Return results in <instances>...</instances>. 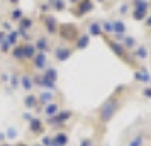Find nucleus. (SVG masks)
<instances>
[{"label": "nucleus", "mask_w": 151, "mask_h": 146, "mask_svg": "<svg viewBox=\"0 0 151 146\" xmlns=\"http://www.w3.org/2000/svg\"><path fill=\"white\" fill-rule=\"evenodd\" d=\"M119 105H121V102H119V97H117V95H112L110 99L105 100V104H104L102 107H100V111H99V119H100L102 124H109L110 119L116 116Z\"/></svg>", "instance_id": "1"}, {"label": "nucleus", "mask_w": 151, "mask_h": 146, "mask_svg": "<svg viewBox=\"0 0 151 146\" xmlns=\"http://www.w3.org/2000/svg\"><path fill=\"white\" fill-rule=\"evenodd\" d=\"M105 42H107V46L110 48V51H112V53L117 56V58H121V60H122V61H126L127 65H132V63H134V60H136V58H131V55L127 53V49L124 48V46H122L119 41L105 39Z\"/></svg>", "instance_id": "2"}, {"label": "nucleus", "mask_w": 151, "mask_h": 146, "mask_svg": "<svg viewBox=\"0 0 151 146\" xmlns=\"http://www.w3.org/2000/svg\"><path fill=\"white\" fill-rule=\"evenodd\" d=\"M71 116H73L71 111H68V109H60V112H58L56 116L48 119V124L51 126V127H61V126L66 124V121H68Z\"/></svg>", "instance_id": "3"}, {"label": "nucleus", "mask_w": 151, "mask_h": 146, "mask_svg": "<svg viewBox=\"0 0 151 146\" xmlns=\"http://www.w3.org/2000/svg\"><path fill=\"white\" fill-rule=\"evenodd\" d=\"M58 32L61 36V39H65V41H75L78 37V31H76L75 24H61Z\"/></svg>", "instance_id": "4"}, {"label": "nucleus", "mask_w": 151, "mask_h": 146, "mask_svg": "<svg viewBox=\"0 0 151 146\" xmlns=\"http://www.w3.org/2000/svg\"><path fill=\"white\" fill-rule=\"evenodd\" d=\"M41 21H42V24H44V27H46V31H48L49 34H56V31H58V22H56V17L44 14V15H41Z\"/></svg>", "instance_id": "5"}, {"label": "nucleus", "mask_w": 151, "mask_h": 146, "mask_svg": "<svg viewBox=\"0 0 151 146\" xmlns=\"http://www.w3.org/2000/svg\"><path fill=\"white\" fill-rule=\"evenodd\" d=\"M92 10H93V2H92V0H80L75 14H76V17H82V15L92 12Z\"/></svg>", "instance_id": "6"}, {"label": "nucleus", "mask_w": 151, "mask_h": 146, "mask_svg": "<svg viewBox=\"0 0 151 146\" xmlns=\"http://www.w3.org/2000/svg\"><path fill=\"white\" fill-rule=\"evenodd\" d=\"M29 132L34 134V136H41L42 132H44V124H42L41 119L32 117L29 121Z\"/></svg>", "instance_id": "7"}, {"label": "nucleus", "mask_w": 151, "mask_h": 146, "mask_svg": "<svg viewBox=\"0 0 151 146\" xmlns=\"http://www.w3.org/2000/svg\"><path fill=\"white\" fill-rule=\"evenodd\" d=\"M71 55H73V49L68 46H56L55 48V58L58 61H66Z\"/></svg>", "instance_id": "8"}, {"label": "nucleus", "mask_w": 151, "mask_h": 146, "mask_svg": "<svg viewBox=\"0 0 151 146\" xmlns=\"http://www.w3.org/2000/svg\"><path fill=\"white\" fill-rule=\"evenodd\" d=\"M70 143V138L66 132H56L51 136V146H66Z\"/></svg>", "instance_id": "9"}, {"label": "nucleus", "mask_w": 151, "mask_h": 146, "mask_svg": "<svg viewBox=\"0 0 151 146\" xmlns=\"http://www.w3.org/2000/svg\"><path fill=\"white\" fill-rule=\"evenodd\" d=\"M134 78H136L139 83H150L151 82V75L146 68H137V71L134 73Z\"/></svg>", "instance_id": "10"}, {"label": "nucleus", "mask_w": 151, "mask_h": 146, "mask_svg": "<svg viewBox=\"0 0 151 146\" xmlns=\"http://www.w3.org/2000/svg\"><path fill=\"white\" fill-rule=\"evenodd\" d=\"M34 82L39 85L41 88H46V90H49V92H55V90H56V83L49 82L48 78H44L42 75H41V77H36V78H34Z\"/></svg>", "instance_id": "11"}, {"label": "nucleus", "mask_w": 151, "mask_h": 146, "mask_svg": "<svg viewBox=\"0 0 151 146\" xmlns=\"http://www.w3.org/2000/svg\"><path fill=\"white\" fill-rule=\"evenodd\" d=\"M34 66L36 70H46V65H48V58H46V53H36L34 56Z\"/></svg>", "instance_id": "12"}, {"label": "nucleus", "mask_w": 151, "mask_h": 146, "mask_svg": "<svg viewBox=\"0 0 151 146\" xmlns=\"http://www.w3.org/2000/svg\"><path fill=\"white\" fill-rule=\"evenodd\" d=\"M42 112H44V116L49 119V117H53V116H56V114L60 112V105L56 104V102H51V104L42 107Z\"/></svg>", "instance_id": "13"}, {"label": "nucleus", "mask_w": 151, "mask_h": 146, "mask_svg": "<svg viewBox=\"0 0 151 146\" xmlns=\"http://www.w3.org/2000/svg\"><path fill=\"white\" fill-rule=\"evenodd\" d=\"M37 102L44 107V105H48V104H51L53 102V92H49V90H44V92H41L39 95H37Z\"/></svg>", "instance_id": "14"}, {"label": "nucleus", "mask_w": 151, "mask_h": 146, "mask_svg": "<svg viewBox=\"0 0 151 146\" xmlns=\"http://www.w3.org/2000/svg\"><path fill=\"white\" fill-rule=\"evenodd\" d=\"M148 56H150V53H148V48H146V46L137 44L136 48H134V58H136V60H146Z\"/></svg>", "instance_id": "15"}, {"label": "nucleus", "mask_w": 151, "mask_h": 146, "mask_svg": "<svg viewBox=\"0 0 151 146\" xmlns=\"http://www.w3.org/2000/svg\"><path fill=\"white\" fill-rule=\"evenodd\" d=\"M22 46H24V58H26V60H34L36 53H37V49H36L34 44L26 42V44H22Z\"/></svg>", "instance_id": "16"}, {"label": "nucleus", "mask_w": 151, "mask_h": 146, "mask_svg": "<svg viewBox=\"0 0 151 146\" xmlns=\"http://www.w3.org/2000/svg\"><path fill=\"white\" fill-rule=\"evenodd\" d=\"M24 105L27 107L29 111H31V109H36V107L39 105V102H37V95H32V93L26 95V97H24Z\"/></svg>", "instance_id": "17"}, {"label": "nucleus", "mask_w": 151, "mask_h": 146, "mask_svg": "<svg viewBox=\"0 0 151 146\" xmlns=\"http://www.w3.org/2000/svg\"><path fill=\"white\" fill-rule=\"evenodd\" d=\"M36 49L39 51V53H46L49 49V41L46 39V37H37V41H36Z\"/></svg>", "instance_id": "18"}, {"label": "nucleus", "mask_w": 151, "mask_h": 146, "mask_svg": "<svg viewBox=\"0 0 151 146\" xmlns=\"http://www.w3.org/2000/svg\"><path fill=\"white\" fill-rule=\"evenodd\" d=\"M21 85H22V88H24L26 92H31V88L34 87V78L29 77V75H22V78H21Z\"/></svg>", "instance_id": "19"}, {"label": "nucleus", "mask_w": 151, "mask_h": 146, "mask_svg": "<svg viewBox=\"0 0 151 146\" xmlns=\"http://www.w3.org/2000/svg\"><path fill=\"white\" fill-rule=\"evenodd\" d=\"M90 42V36L88 34H83V36H78L76 37V49H85L88 46Z\"/></svg>", "instance_id": "20"}, {"label": "nucleus", "mask_w": 151, "mask_h": 146, "mask_svg": "<svg viewBox=\"0 0 151 146\" xmlns=\"http://www.w3.org/2000/svg\"><path fill=\"white\" fill-rule=\"evenodd\" d=\"M42 77H44V78H48L49 82L56 83V80H58V71H56L55 68H46L44 71H42Z\"/></svg>", "instance_id": "21"}, {"label": "nucleus", "mask_w": 151, "mask_h": 146, "mask_svg": "<svg viewBox=\"0 0 151 146\" xmlns=\"http://www.w3.org/2000/svg\"><path fill=\"white\" fill-rule=\"evenodd\" d=\"M88 34L90 36H102L104 31H102V24H99V22H92L88 27Z\"/></svg>", "instance_id": "22"}, {"label": "nucleus", "mask_w": 151, "mask_h": 146, "mask_svg": "<svg viewBox=\"0 0 151 146\" xmlns=\"http://www.w3.org/2000/svg\"><path fill=\"white\" fill-rule=\"evenodd\" d=\"M32 26V19L29 17H22L19 21V32H27V29Z\"/></svg>", "instance_id": "23"}, {"label": "nucleus", "mask_w": 151, "mask_h": 146, "mask_svg": "<svg viewBox=\"0 0 151 146\" xmlns=\"http://www.w3.org/2000/svg\"><path fill=\"white\" fill-rule=\"evenodd\" d=\"M121 44H122L126 49H132V48H136V46H137V41L134 39V37H131V36H124Z\"/></svg>", "instance_id": "24"}, {"label": "nucleus", "mask_w": 151, "mask_h": 146, "mask_svg": "<svg viewBox=\"0 0 151 146\" xmlns=\"http://www.w3.org/2000/svg\"><path fill=\"white\" fill-rule=\"evenodd\" d=\"M143 143H144V134L139 132V134H136V136H132L126 146H143Z\"/></svg>", "instance_id": "25"}, {"label": "nucleus", "mask_w": 151, "mask_h": 146, "mask_svg": "<svg viewBox=\"0 0 151 146\" xmlns=\"http://www.w3.org/2000/svg\"><path fill=\"white\" fill-rule=\"evenodd\" d=\"M12 56H14L15 60H24V46H22V44L14 46V49H12Z\"/></svg>", "instance_id": "26"}, {"label": "nucleus", "mask_w": 151, "mask_h": 146, "mask_svg": "<svg viewBox=\"0 0 151 146\" xmlns=\"http://www.w3.org/2000/svg\"><path fill=\"white\" fill-rule=\"evenodd\" d=\"M7 42L10 44V46H17V41H19V32H15V31H10L7 34Z\"/></svg>", "instance_id": "27"}, {"label": "nucleus", "mask_w": 151, "mask_h": 146, "mask_svg": "<svg viewBox=\"0 0 151 146\" xmlns=\"http://www.w3.org/2000/svg\"><path fill=\"white\" fill-rule=\"evenodd\" d=\"M126 31H127V27H126V24H124L122 21L114 22V32H116V34H126Z\"/></svg>", "instance_id": "28"}, {"label": "nucleus", "mask_w": 151, "mask_h": 146, "mask_svg": "<svg viewBox=\"0 0 151 146\" xmlns=\"http://www.w3.org/2000/svg\"><path fill=\"white\" fill-rule=\"evenodd\" d=\"M148 7H150V4L146 0H134V9L136 10H146L148 12Z\"/></svg>", "instance_id": "29"}, {"label": "nucleus", "mask_w": 151, "mask_h": 146, "mask_svg": "<svg viewBox=\"0 0 151 146\" xmlns=\"http://www.w3.org/2000/svg\"><path fill=\"white\" fill-rule=\"evenodd\" d=\"M49 7H53L58 12H61L63 9H65V2L63 0H49Z\"/></svg>", "instance_id": "30"}, {"label": "nucleus", "mask_w": 151, "mask_h": 146, "mask_svg": "<svg viewBox=\"0 0 151 146\" xmlns=\"http://www.w3.org/2000/svg\"><path fill=\"white\" fill-rule=\"evenodd\" d=\"M146 14H148L146 10H136V9H134V10H132V19H134V21H144V19H146Z\"/></svg>", "instance_id": "31"}, {"label": "nucleus", "mask_w": 151, "mask_h": 146, "mask_svg": "<svg viewBox=\"0 0 151 146\" xmlns=\"http://www.w3.org/2000/svg\"><path fill=\"white\" fill-rule=\"evenodd\" d=\"M102 31H104V32H107V34H112V32H114V22L105 21L102 24Z\"/></svg>", "instance_id": "32"}, {"label": "nucleus", "mask_w": 151, "mask_h": 146, "mask_svg": "<svg viewBox=\"0 0 151 146\" xmlns=\"http://www.w3.org/2000/svg\"><path fill=\"white\" fill-rule=\"evenodd\" d=\"M22 10H19V9H15V10H12V12H10V19H12V21H21L22 19Z\"/></svg>", "instance_id": "33"}, {"label": "nucleus", "mask_w": 151, "mask_h": 146, "mask_svg": "<svg viewBox=\"0 0 151 146\" xmlns=\"http://www.w3.org/2000/svg\"><path fill=\"white\" fill-rule=\"evenodd\" d=\"M19 85H21V78L17 77V75H12V77H10V87H12V88H17Z\"/></svg>", "instance_id": "34"}, {"label": "nucleus", "mask_w": 151, "mask_h": 146, "mask_svg": "<svg viewBox=\"0 0 151 146\" xmlns=\"http://www.w3.org/2000/svg\"><path fill=\"white\" fill-rule=\"evenodd\" d=\"M5 138H9V139H12V141H14V139L17 138V131H15L14 127H9L7 132H5Z\"/></svg>", "instance_id": "35"}, {"label": "nucleus", "mask_w": 151, "mask_h": 146, "mask_svg": "<svg viewBox=\"0 0 151 146\" xmlns=\"http://www.w3.org/2000/svg\"><path fill=\"white\" fill-rule=\"evenodd\" d=\"M0 49H2V53H7L9 49H10V44L7 42V39H4V41L0 42Z\"/></svg>", "instance_id": "36"}, {"label": "nucleus", "mask_w": 151, "mask_h": 146, "mask_svg": "<svg viewBox=\"0 0 151 146\" xmlns=\"http://www.w3.org/2000/svg\"><path fill=\"white\" fill-rule=\"evenodd\" d=\"M80 146H93V141L90 138H82L80 139Z\"/></svg>", "instance_id": "37"}, {"label": "nucleus", "mask_w": 151, "mask_h": 146, "mask_svg": "<svg viewBox=\"0 0 151 146\" xmlns=\"http://www.w3.org/2000/svg\"><path fill=\"white\" fill-rule=\"evenodd\" d=\"M39 145H42V146H51V136H42V139H41V143Z\"/></svg>", "instance_id": "38"}, {"label": "nucleus", "mask_w": 151, "mask_h": 146, "mask_svg": "<svg viewBox=\"0 0 151 146\" xmlns=\"http://www.w3.org/2000/svg\"><path fill=\"white\" fill-rule=\"evenodd\" d=\"M143 95L146 99H151V87H146V88H144L143 90Z\"/></svg>", "instance_id": "39"}, {"label": "nucleus", "mask_w": 151, "mask_h": 146, "mask_svg": "<svg viewBox=\"0 0 151 146\" xmlns=\"http://www.w3.org/2000/svg\"><path fill=\"white\" fill-rule=\"evenodd\" d=\"M22 117H24V119H26V121H27V122H29V121H31V119L34 117V116H32L31 112H24V114H22Z\"/></svg>", "instance_id": "40"}, {"label": "nucleus", "mask_w": 151, "mask_h": 146, "mask_svg": "<svg viewBox=\"0 0 151 146\" xmlns=\"http://www.w3.org/2000/svg\"><path fill=\"white\" fill-rule=\"evenodd\" d=\"M127 10H129V7H127L126 4H124V5H121V14H126Z\"/></svg>", "instance_id": "41"}, {"label": "nucleus", "mask_w": 151, "mask_h": 146, "mask_svg": "<svg viewBox=\"0 0 151 146\" xmlns=\"http://www.w3.org/2000/svg\"><path fill=\"white\" fill-rule=\"evenodd\" d=\"M5 141V132H0V145Z\"/></svg>", "instance_id": "42"}, {"label": "nucleus", "mask_w": 151, "mask_h": 146, "mask_svg": "<svg viewBox=\"0 0 151 146\" xmlns=\"http://www.w3.org/2000/svg\"><path fill=\"white\" fill-rule=\"evenodd\" d=\"M144 21H146V26H148V27H151V15H150V17H146Z\"/></svg>", "instance_id": "43"}, {"label": "nucleus", "mask_w": 151, "mask_h": 146, "mask_svg": "<svg viewBox=\"0 0 151 146\" xmlns=\"http://www.w3.org/2000/svg\"><path fill=\"white\" fill-rule=\"evenodd\" d=\"M5 37H7V36H5V32H4V31H0V42L4 41Z\"/></svg>", "instance_id": "44"}, {"label": "nucleus", "mask_w": 151, "mask_h": 146, "mask_svg": "<svg viewBox=\"0 0 151 146\" xmlns=\"http://www.w3.org/2000/svg\"><path fill=\"white\" fill-rule=\"evenodd\" d=\"M15 146H27L26 143H15Z\"/></svg>", "instance_id": "45"}, {"label": "nucleus", "mask_w": 151, "mask_h": 146, "mask_svg": "<svg viewBox=\"0 0 151 146\" xmlns=\"http://www.w3.org/2000/svg\"><path fill=\"white\" fill-rule=\"evenodd\" d=\"M9 2H10V4H17V2H19V0H9Z\"/></svg>", "instance_id": "46"}, {"label": "nucleus", "mask_w": 151, "mask_h": 146, "mask_svg": "<svg viewBox=\"0 0 151 146\" xmlns=\"http://www.w3.org/2000/svg\"><path fill=\"white\" fill-rule=\"evenodd\" d=\"M2 146H10V145H2Z\"/></svg>", "instance_id": "47"}, {"label": "nucleus", "mask_w": 151, "mask_h": 146, "mask_svg": "<svg viewBox=\"0 0 151 146\" xmlns=\"http://www.w3.org/2000/svg\"><path fill=\"white\" fill-rule=\"evenodd\" d=\"M34 146H42V145H34Z\"/></svg>", "instance_id": "48"}, {"label": "nucleus", "mask_w": 151, "mask_h": 146, "mask_svg": "<svg viewBox=\"0 0 151 146\" xmlns=\"http://www.w3.org/2000/svg\"><path fill=\"white\" fill-rule=\"evenodd\" d=\"M97 2H104V0H97Z\"/></svg>", "instance_id": "49"}]
</instances>
